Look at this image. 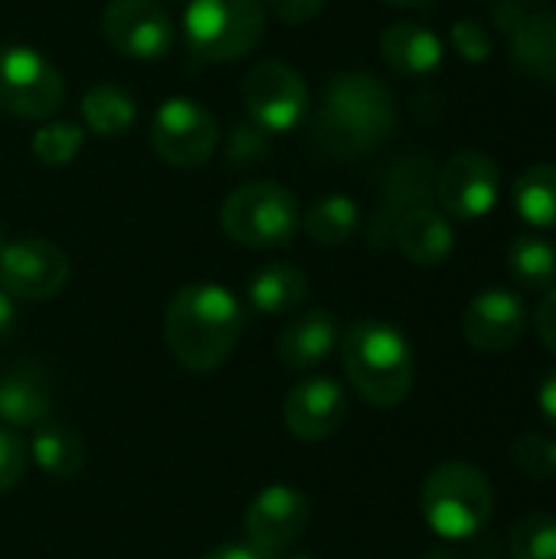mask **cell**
Instances as JSON below:
<instances>
[{
    "mask_svg": "<svg viewBox=\"0 0 556 559\" xmlns=\"http://www.w3.org/2000/svg\"><path fill=\"white\" fill-rule=\"evenodd\" d=\"M397 128V95L370 72H338L318 102L311 141L338 160L374 154Z\"/></svg>",
    "mask_w": 556,
    "mask_h": 559,
    "instance_id": "cell-1",
    "label": "cell"
},
{
    "mask_svg": "<svg viewBox=\"0 0 556 559\" xmlns=\"http://www.w3.org/2000/svg\"><path fill=\"white\" fill-rule=\"evenodd\" d=\"M242 324L246 311L229 288L216 282H193L167 301L164 341L184 370L213 373L233 357Z\"/></svg>",
    "mask_w": 556,
    "mask_h": 559,
    "instance_id": "cell-2",
    "label": "cell"
},
{
    "mask_svg": "<svg viewBox=\"0 0 556 559\" xmlns=\"http://www.w3.org/2000/svg\"><path fill=\"white\" fill-rule=\"evenodd\" d=\"M338 350L347 383L357 390L364 403L390 409L410 396L416 360H413V344L397 324L380 318L351 321L341 331Z\"/></svg>",
    "mask_w": 556,
    "mask_h": 559,
    "instance_id": "cell-3",
    "label": "cell"
},
{
    "mask_svg": "<svg viewBox=\"0 0 556 559\" xmlns=\"http://www.w3.org/2000/svg\"><path fill=\"white\" fill-rule=\"evenodd\" d=\"M419 508L429 531L442 540H472L492 521L495 491L485 472H478L475 465L446 462L426 478Z\"/></svg>",
    "mask_w": 556,
    "mask_h": 559,
    "instance_id": "cell-4",
    "label": "cell"
},
{
    "mask_svg": "<svg viewBox=\"0 0 556 559\" xmlns=\"http://www.w3.org/2000/svg\"><path fill=\"white\" fill-rule=\"evenodd\" d=\"M223 233L246 249H282L301 226L298 200L275 180H252L236 187L220 206Z\"/></svg>",
    "mask_w": 556,
    "mask_h": 559,
    "instance_id": "cell-5",
    "label": "cell"
},
{
    "mask_svg": "<svg viewBox=\"0 0 556 559\" xmlns=\"http://www.w3.org/2000/svg\"><path fill=\"white\" fill-rule=\"evenodd\" d=\"M265 33L262 0H187L184 39L206 62H233L249 56Z\"/></svg>",
    "mask_w": 556,
    "mask_h": 559,
    "instance_id": "cell-6",
    "label": "cell"
},
{
    "mask_svg": "<svg viewBox=\"0 0 556 559\" xmlns=\"http://www.w3.org/2000/svg\"><path fill=\"white\" fill-rule=\"evenodd\" d=\"M66 102L59 69L33 46H0V111L26 121H49Z\"/></svg>",
    "mask_w": 556,
    "mask_h": 559,
    "instance_id": "cell-7",
    "label": "cell"
},
{
    "mask_svg": "<svg viewBox=\"0 0 556 559\" xmlns=\"http://www.w3.org/2000/svg\"><path fill=\"white\" fill-rule=\"evenodd\" d=\"M239 95H242L249 121L259 124L265 134L295 131L311 111L308 82L301 79L298 69H292L279 59L252 66L239 85Z\"/></svg>",
    "mask_w": 556,
    "mask_h": 559,
    "instance_id": "cell-8",
    "label": "cell"
},
{
    "mask_svg": "<svg viewBox=\"0 0 556 559\" xmlns=\"http://www.w3.org/2000/svg\"><path fill=\"white\" fill-rule=\"evenodd\" d=\"M220 144V124L216 115L187 95L167 98L154 118H151V147L154 154L180 170L203 167Z\"/></svg>",
    "mask_w": 556,
    "mask_h": 559,
    "instance_id": "cell-9",
    "label": "cell"
},
{
    "mask_svg": "<svg viewBox=\"0 0 556 559\" xmlns=\"http://www.w3.org/2000/svg\"><path fill=\"white\" fill-rule=\"evenodd\" d=\"M436 197L446 216L475 223L488 216L501 197V170L498 160L485 151H459L436 174Z\"/></svg>",
    "mask_w": 556,
    "mask_h": 559,
    "instance_id": "cell-10",
    "label": "cell"
},
{
    "mask_svg": "<svg viewBox=\"0 0 556 559\" xmlns=\"http://www.w3.org/2000/svg\"><path fill=\"white\" fill-rule=\"evenodd\" d=\"M105 43L138 62L164 59L174 49V20L157 0H111L102 13Z\"/></svg>",
    "mask_w": 556,
    "mask_h": 559,
    "instance_id": "cell-11",
    "label": "cell"
},
{
    "mask_svg": "<svg viewBox=\"0 0 556 559\" xmlns=\"http://www.w3.org/2000/svg\"><path fill=\"white\" fill-rule=\"evenodd\" d=\"M69 282V259L56 242L16 239L0 249V288L13 301H49Z\"/></svg>",
    "mask_w": 556,
    "mask_h": 559,
    "instance_id": "cell-12",
    "label": "cell"
},
{
    "mask_svg": "<svg viewBox=\"0 0 556 559\" xmlns=\"http://www.w3.org/2000/svg\"><path fill=\"white\" fill-rule=\"evenodd\" d=\"M308 518H311V508L298 488L269 485L246 508V518H242L246 544L256 547L262 557L275 559L305 534Z\"/></svg>",
    "mask_w": 556,
    "mask_h": 559,
    "instance_id": "cell-13",
    "label": "cell"
},
{
    "mask_svg": "<svg viewBox=\"0 0 556 559\" xmlns=\"http://www.w3.org/2000/svg\"><path fill=\"white\" fill-rule=\"evenodd\" d=\"M347 419V393L331 377H301L282 403V423L298 442H324Z\"/></svg>",
    "mask_w": 556,
    "mask_h": 559,
    "instance_id": "cell-14",
    "label": "cell"
},
{
    "mask_svg": "<svg viewBox=\"0 0 556 559\" xmlns=\"http://www.w3.org/2000/svg\"><path fill=\"white\" fill-rule=\"evenodd\" d=\"M528 331V308L508 288L478 292L462 311V337L478 354H505Z\"/></svg>",
    "mask_w": 556,
    "mask_h": 559,
    "instance_id": "cell-15",
    "label": "cell"
},
{
    "mask_svg": "<svg viewBox=\"0 0 556 559\" xmlns=\"http://www.w3.org/2000/svg\"><path fill=\"white\" fill-rule=\"evenodd\" d=\"M433 193H436V170L426 154H406L403 160H397L383 180V200L370 219V242L390 246L400 216L413 206L429 203Z\"/></svg>",
    "mask_w": 556,
    "mask_h": 559,
    "instance_id": "cell-16",
    "label": "cell"
},
{
    "mask_svg": "<svg viewBox=\"0 0 556 559\" xmlns=\"http://www.w3.org/2000/svg\"><path fill=\"white\" fill-rule=\"evenodd\" d=\"M52 413V383L39 364H16L0 373V426L36 429Z\"/></svg>",
    "mask_w": 556,
    "mask_h": 559,
    "instance_id": "cell-17",
    "label": "cell"
},
{
    "mask_svg": "<svg viewBox=\"0 0 556 559\" xmlns=\"http://www.w3.org/2000/svg\"><path fill=\"white\" fill-rule=\"evenodd\" d=\"M338 344H341V321L328 308H315L282 328L275 341V354L288 370L308 373L318 364H324L338 350Z\"/></svg>",
    "mask_w": 556,
    "mask_h": 559,
    "instance_id": "cell-18",
    "label": "cell"
},
{
    "mask_svg": "<svg viewBox=\"0 0 556 559\" xmlns=\"http://www.w3.org/2000/svg\"><path fill=\"white\" fill-rule=\"evenodd\" d=\"M397 249L423 269L442 265L452 249H456V229L449 223V216L442 210H436L433 203L413 206L400 216L397 233H393Z\"/></svg>",
    "mask_w": 556,
    "mask_h": 559,
    "instance_id": "cell-19",
    "label": "cell"
},
{
    "mask_svg": "<svg viewBox=\"0 0 556 559\" xmlns=\"http://www.w3.org/2000/svg\"><path fill=\"white\" fill-rule=\"evenodd\" d=\"M383 62L406 79L433 75L446 59V43L423 23H393L380 33Z\"/></svg>",
    "mask_w": 556,
    "mask_h": 559,
    "instance_id": "cell-20",
    "label": "cell"
},
{
    "mask_svg": "<svg viewBox=\"0 0 556 559\" xmlns=\"http://www.w3.org/2000/svg\"><path fill=\"white\" fill-rule=\"evenodd\" d=\"M308 298V275L298 265L288 262H272L259 269L249 285H246V301L256 314H292L305 305Z\"/></svg>",
    "mask_w": 556,
    "mask_h": 559,
    "instance_id": "cell-21",
    "label": "cell"
},
{
    "mask_svg": "<svg viewBox=\"0 0 556 559\" xmlns=\"http://www.w3.org/2000/svg\"><path fill=\"white\" fill-rule=\"evenodd\" d=\"M511 59L534 79L556 82V13H524L511 29Z\"/></svg>",
    "mask_w": 556,
    "mask_h": 559,
    "instance_id": "cell-22",
    "label": "cell"
},
{
    "mask_svg": "<svg viewBox=\"0 0 556 559\" xmlns=\"http://www.w3.org/2000/svg\"><path fill=\"white\" fill-rule=\"evenodd\" d=\"M29 459L36 462V468L43 475H49L56 481H69L85 465V439L69 423L46 419L43 426L33 429Z\"/></svg>",
    "mask_w": 556,
    "mask_h": 559,
    "instance_id": "cell-23",
    "label": "cell"
},
{
    "mask_svg": "<svg viewBox=\"0 0 556 559\" xmlns=\"http://www.w3.org/2000/svg\"><path fill=\"white\" fill-rule=\"evenodd\" d=\"M82 118H85V128L92 134H98V138H121L134 124L138 105H134V95L125 92L121 85L102 82V85H92L82 95Z\"/></svg>",
    "mask_w": 556,
    "mask_h": 559,
    "instance_id": "cell-24",
    "label": "cell"
},
{
    "mask_svg": "<svg viewBox=\"0 0 556 559\" xmlns=\"http://www.w3.org/2000/svg\"><path fill=\"white\" fill-rule=\"evenodd\" d=\"M514 210L528 226L556 233V164H534L514 180Z\"/></svg>",
    "mask_w": 556,
    "mask_h": 559,
    "instance_id": "cell-25",
    "label": "cell"
},
{
    "mask_svg": "<svg viewBox=\"0 0 556 559\" xmlns=\"http://www.w3.org/2000/svg\"><path fill=\"white\" fill-rule=\"evenodd\" d=\"M305 233L318 246H344L360 229V206L344 193H328L315 200L301 219Z\"/></svg>",
    "mask_w": 556,
    "mask_h": 559,
    "instance_id": "cell-26",
    "label": "cell"
},
{
    "mask_svg": "<svg viewBox=\"0 0 556 559\" xmlns=\"http://www.w3.org/2000/svg\"><path fill=\"white\" fill-rule=\"evenodd\" d=\"M508 272L524 288H554L556 285V246L544 236L524 233L508 246Z\"/></svg>",
    "mask_w": 556,
    "mask_h": 559,
    "instance_id": "cell-27",
    "label": "cell"
},
{
    "mask_svg": "<svg viewBox=\"0 0 556 559\" xmlns=\"http://www.w3.org/2000/svg\"><path fill=\"white\" fill-rule=\"evenodd\" d=\"M85 144V131L72 121H43L29 141V151L36 154L39 164L49 167H66L79 157Z\"/></svg>",
    "mask_w": 556,
    "mask_h": 559,
    "instance_id": "cell-28",
    "label": "cell"
},
{
    "mask_svg": "<svg viewBox=\"0 0 556 559\" xmlns=\"http://www.w3.org/2000/svg\"><path fill=\"white\" fill-rule=\"evenodd\" d=\"M511 559H556L554 514H524L511 531Z\"/></svg>",
    "mask_w": 556,
    "mask_h": 559,
    "instance_id": "cell-29",
    "label": "cell"
},
{
    "mask_svg": "<svg viewBox=\"0 0 556 559\" xmlns=\"http://www.w3.org/2000/svg\"><path fill=\"white\" fill-rule=\"evenodd\" d=\"M514 468L531 481H554L556 478V439L544 432H521L511 442Z\"/></svg>",
    "mask_w": 556,
    "mask_h": 559,
    "instance_id": "cell-30",
    "label": "cell"
},
{
    "mask_svg": "<svg viewBox=\"0 0 556 559\" xmlns=\"http://www.w3.org/2000/svg\"><path fill=\"white\" fill-rule=\"evenodd\" d=\"M449 39H452V49H456L465 62H472V66L488 62V59H492V52H495V39H492L488 26H482V23H478V20H472V16L456 20V23H452Z\"/></svg>",
    "mask_w": 556,
    "mask_h": 559,
    "instance_id": "cell-31",
    "label": "cell"
},
{
    "mask_svg": "<svg viewBox=\"0 0 556 559\" xmlns=\"http://www.w3.org/2000/svg\"><path fill=\"white\" fill-rule=\"evenodd\" d=\"M269 151H272V141L259 124L242 121L229 131V141H226V160L229 164H259L269 157Z\"/></svg>",
    "mask_w": 556,
    "mask_h": 559,
    "instance_id": "cell-32",
    "label": "cell"
},
{
    "mask_svg": "<svg viewBox=\"0 0 556 559\" xmlns=\"http://www.w3.org/2000/svg\"><path fill=\"white\" fill-rule=\"evenodd\" d=\"M26 462H29L26 442L13 429L0 426V495H7V491L16 488V481L26 472Z\"/></svg>",
    "mask_w": 556,
    "mask_h": 559,
    "instance_id": "cell-33",
    "label": "cell"
},
{
    "mask_svg": "<svg viewBox=\"0 0 556 559\" xmlns=\"http://www.w3.org/2000/svg\"><path fill=\"white\" fill-rule=\"evenodd\" d=\"M269 7H272V13H275L282 23L298 26V23L315 20V16L328 7V0H269Z\"/></svg>",
    "mask_w": 556,
    "mask_h": 559,
    "instance_id": "cell-34",
    "label": "cell"
},
{
    "mask_svg": "<svg viewBox=\"0 0 556 559\" xmlns=\"http://www.w3.org/2000/svg\"><path fill=\"white\" fill-rule=\"evenodd\" d=\"M534 328H537L541 344H544L551 354H556V288H551V292L541 298L537 314H534Z\"/></svg>",
    "mask_w": 556,
    "mask_h": 559,
    "instance_id": "cell-35",
    "label": "cell"
},
{
    "mask_svg": "<svg viewBox=\"0 0 556 559\" xmlns=\"http://www.w3.org/2000/svg\"><path fill=\"white\" fill-rule=\"evenodd\" d=\"M537 409H541L547 429H554L556 432V367L554 370H547V373L541 377V383H537Z\"/></svg>",
    "mask_w": 556,
    "mask_h": 559,
    "instance_id": "cell-36",
    "label": "cell"
},
{
    "mask_svg": "<svg viewBox=\"0 0 556 559\" xmlns=\"http://www.w3.org/2000/svg\"><path fill=\"white\" fill-rule=\"evenodd\" d=\"M203 559H269V557H262L256 547H249V544L242 540V544H223V547L210 550Z\"/></svg>",
    "mask_w": 556,
    "mask_h": 559,
    "instance_id": "cell-37",
    "label": "cell"
},
{
    "mask_svg": "<svg viewBox=\"0 0 556 559\" xmlns=\"http://www.w3.org/2000/svg\"><path fill=\"white\" fill-rule=\"evenodd\" d=\"M16 301L0 288V341H7L10 334H13V328H16Z\"/></svg>",
    "mask_w": 556,
    "mask_h": 559,
    "instance_id": "cell-38",
    "label": "cell"
},
{
    "mask_svg": "<svg viewBox=\"0 0 556 559\" xmlns=\"http://www.w3.org/2000/svg\"><path fill=\"white\" fill-rule=\"evenodd\" d=\"M383 3H390V7H429V3H436V0H383Z\"/></svg>",
    "mask_w": 556,
    "mask_h": 559,
    "instance_id": "cell-39",
    "label": "cell"
},
{
    "mask_svg": "<svg viewBox=\"0 0 556 559\" xmlns=\"http://www.w3.org/2000/svg\"><path fill=\"white\" fill-rule=\"evenodd\" d=\"M423 559H462L459 554H452V550H436V554H426Z\"/></svg>",
    "mask_w": 556,
    "mask_h": 559,
    "instance_id": "cell-40",
    "label": "cell"
},
{
    "mask_svg": "<svg viewBox=\"0 0 556 559\" xmlns=\"http://www.w3.org/2000/svg\"><path fill=\"white\" fill-rule=\"evenodd\" d=\"M7 246V226H3V219H0V249Z\"/></svg>",
    "mask_w": 556,
    "mask_h": 559,
    "instance_id": "cell-41",
    "label": "cell"
},
{
    "mask_svg": "<svg viewBox=\"0 0 556 559\" xmlns=\"http://www.w3.org/2000/svg\"><path fill=\"white\" fill-rule=\"evenodd\" d=\"M292 559H311V557H292Z\"/></svg>",
    "mask_w": 556,
    "mask_h": 559,
    "instance_id": "cell-42",
    "label": "cell"
},
{
    "mask_svg": "<svg viewBox=\"0 0 556 559\" xmlns=\"http://www.w3.org/2000/svg\"><path fill=\"white\" fill-rule=\"evenodd\" d=\"M475 3H482V0H475Z\"/></svg>",
    "mask_w": 556,
    "mask_h": 559,
    "instance_id": "cell-43",
    "label": "cell"
}]
</instances>
